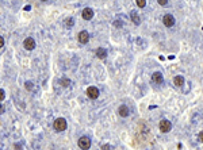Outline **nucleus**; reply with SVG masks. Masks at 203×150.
I'll list each match as a JSON object with an SVG mask.
<instances>
[{
	"label": "nucleus",
	"instance_id": "1",
	"mask_svg": "<svg viewBox=\"0 0 203 150\" xmlns=\"http://www.w3.org/2000/svg\"><path fill=\"white\" fill-rule=\"evenodd\" d=\"M66 129V121L64 118H58L54 121V130L56 131H64Z\"/></svg>",
	"mask_w": 203,
	"mask_h": 150
},
{
	"label": "nucleus",
	"instance_id": "11",
	"mask_svg": "<svg viewBox=\"0 0 203 150\" xmlns=\"http://www.w3.org/2000/svg\"><path fill=\"white\" fill-rule=\"evenodd\" d=\"M96 56H97V58H106V56H107V50L106 49H103V47H97V50H96Z\"/></svg>",
	"mask_w": 203,
	"mask_h": 150
},
{
	"label": "nucleus",
	"instance_id": "24",
	"mask_svg": "<svg viewBox=\"0 0 203 150\" xmlns=\"http://www.w3.org/2000/svg\"><path fill=\"white\" fill-rule=\"evenodd\" d=\"M41 1H46V0H41Z\"/></svg>",
	"mask_w": 203,
	"mask_h": 150
},
{
	"label": "nucleus",
	"instance_id": "19",
	"mask_svg": "<svg viewBox=\"0 0 203 150\" xmlns=\"http://www.w3.org/2000/svg\"><path fill=\"white\" fill-rule=\"evenodd\" d=\"M157 1H159L160 6H167L168 4V0H157Z\"/></svg>",
	"mask_w": 203,
	"mask_h": 150
},
{
	"label": "nucleus",
	"instance_id": "4",
	"mask_svg": "<svg viewBox=\"0 0 203 150\" xmlns=\"http://www.w3.org/2000/svg\"><path fill=\"white\" fill-rule=\"evenodd\" d=\"M162 23H164L167 27H172V26L175 24V18H173V15H171V14L164 15V18H162Z\"/></svg>",
	"mask_w": 203,
	"mask_h": 150
},
{
	"label": "nucleus",
	"instance_id": "15",
	"mask_svg": "<svg viewBox=\"0 0 203 150\" xmlns=\"http://www.w3.org/2000/svg\"><path fill=\"white\" fill-rule=\"evenodd\" d=\"M73 18H68V19H65V24H66V27H72L73 26Z\"/></svg>",
	"mask_w": 203,
	"mask_h": 150
},
{
	"label": "nucleus",
	"instance_id": "18",
	"mask_svg": "<svg viewBox=\"0 0 203 150\" xmlns=\"http://www.w3.org/2000/svg\"><path fill=\"white\" fill-rule=\"evenodd\" d=\"M4 97H6V93H4L3 89H0V101H1V100H4Z\"/></svg>",
	"mask_w": 203,
	"mask_h": 150
},
{
	"label": "nucleus",
	"instance_id": "22",
	"mask_svg": "<svg viewBox=\"0 0 203 150\" xmlns=\"http://www.w3.org/2000/svg\"><path fill=\"white\" fill-rule=\"evenodd\" d=\"M3 112H4V107L0 106V114H3Z\"/></svg>",
	"mask_w": 203,
	"mask_h": 150
},
{
	"label": "nucleus",
	"instance_id": "8",
	"mask_svg": "<svg viewBox=\"0 0 203 150\" xmlns=\"http://www.w3.org/2000/svg\"><path fill=\"white\" fill-rule=\"evenodd\" d=\"M88 39H89V34H88V31H81L79 34V41H80V43H87L88 42Z\"/></svg>",
	"mask_w": 203,
	"mask_h": 150
},
{
	"label": "nucleus",
	"instance_id": "17",
	"mask_svg": "<svg viewBox=\"0 0 203 150\" xmlns=\"http://www.w3.org/2000/svg\"><path fill=\"white\" fill-rule=\"evenodd\" d=\"M32 87H34V85H32L31 82H26V89H27V91H31Z\"/></svg>",
	"mask_w": 203,
	"mask_h": 150
},
{
	"label": "nucleus",
	"instance_id": "13",
	"mask_svg": "<svg viewBox=\"0 0 203 150\" xmlns=\"http://www.w3.org/2000/svg\"><path fill=\"white\" fill-rule=\"evenodd\" d=\"M130 16H131V19H133V22H134L135 24H140L141 23V21H140V16H138V14L135 11H131V14H130Z\"/></svg>",
	"mask_w": 203,
	"mask_h": 150
},
{
	"label": "nucleus",
	"instance_id": "7",
	"mask_svg": "<svg viewBox=\"0 0 203 150\" xmlns=\"http://www.w3.org/2000/svg\"><path fill=\"white\" fill-rule=\"evenodd\" d=\"M152 81H153L154 84H162V73L154 72V73L152 74Z\"/></svg>",
	"mask_w": 203,
	"mask_h": 150
},
{
	"label": "nucleus",
	"instance_id": "16",
	"mask_svg": "<svg viewBox=\"0 0 203 150\" xmlns=\"http://www.w3.org/2000/svg\"><path fill=\"white\" fill-rule=\"evenodd\" d=\"M145 4H146V1H145V0H137V6L141 7V8H144Z\"/></svg>",
	"mask_w": 203,
	"mask_h": 150
},
{
	"label": "nucleus",
	"instance_id": "3",
	"mask_svg": "<svg viewBox=\"0 0 203 150\" xmlns=\"http://www.w3.org/2000/svg\"><path fill=\"white\" fill-rule=\"evenodd\" d=\"M172 129V123L169 121H167V119H162L161 122H160V131L161 132H169Z\"/></svg>",
	"mask_w": 203,
	"mask_h": 150
},
{
	"label": "nucleus",
	"instance_id": "20",
	"mask_svg": "<svg viewBox=\"0 0 203 150\" xmlns=\"http://www.w3.org/2000/svg\"><path fill=\"white\" fill-rule=\"evenodd\" d=\"M199 142H202V143H203V131L199 132Z\"/></svg>",
	"mask_w": 203,
	"mask_h": 150
},
{
	"label": "nucleus",
	"instance_id": "2",
	"mask_svg": "<svg viewBox=\"0 0 203 150\" xmlns=\"http://www.w3.org/2000/svg\"><path fill=\"white\" fill-rule=\"evenodd\" d=\"M79 147L83 150H87L91 147V139L88 138V137H81V138L79 139Z\"/></svg>",
	"mask_w": 203,
	"mask_h": 150
},
{
	"label": "nucleus",
	"instance_id": "5",
	"mask_svg": "<svg viewBox=\"0 0 203 150\" xmlns=\"http://www.w3.org/2000/svg\"><path fill=\"white\" fill-rule=\"evenodd\" d=\"M87 95H88L91 99H97V96H99V89H97L96 87H89V88H87Z\"/></svg>",
	"mask_w": 203,
	"mask_h": 150
},
{
	"label": "nucleus",
	"instance_id": "14",
	"mask_svg": "<svg viewBox=\"0 0 203 150\" xmlns=\"http://www.w3.org/2000/svg\"><path fill=\"white\" fill-rule=\"evenodd\" d=\"M60 84H61L62 87H69V84H71V81L68 79H61L60 80Z\"/></svg>",
	"mask_w": 203,
	"mask_h": 150
},
{
	"label": "nucleus",
	"instance_id": "23",
	"mask_svg": "<svg viewBox=\"0 0 203 150\" xmlns=\"http://www.w3.org/2000/svg\"><path fill=\"white\" fill-rule=\"evenodd\" d=\"M115 26H117V27H118V26L121 27V26H122V23H121V22H115Z\"/></svg>",
	"mask_w": 203,
	"mask_h": 150
},
{
	"label": "nucleus",
	"instance_id": "21",
	"mask_svg": "<svg viewBox=\"0 0 203 150\" xmlns=\"http://www.w3.org/2000/svg\"><path fill=\"white\" fill-rule=\"evenodd\" d=\"M4 46V39H3V37H0V47H3Z\"/></svg>",
	"mask_w": 203,
	"mask_h": 150
},
{
	"label": "nucleus",
	"instance_id": "9",
	"mask_svg": "<svg viewBox=\"0 0 203 150\" xmlns=\"http://www.w3.org/2000/svg\"><path fill=\"white\" fill-rule=\"evenodd\" d=\"M83 19H86V21H89V19H92V16H94V11H92L91 8H84L83 10Z\"/></svg>",
	"mask_w": 203,
	"mask_h": 150
},
{
	"label": "nucleus",
	"instance_id": "12",
	"mask_svg": "<svg viewBox=\"0 0 203 150\" xmlns=\"http://www.w3.org/2000/svg\"><path fill=\"white\" fill-rule=\"evenodd\" d=\"M173 84L176 87H183L184 85V77H182V76H176L173 79Z\"/></svg>",
	"mask_w": 203,
	"mask_h": 150
},
{
	"label": "nucleus",
	"instance_id": "6",
	"mask_svg": "<svg viewBox=\"0 0 203 150\" xmlns=\"http://www.w3.org/2000/svg\"><path fill=\"white\" fill-rule=\"evenodd\" d=\"M23 46L26 50H32L34 47H35V41L32 38H26L23 42Z\"/></svg>",
	"mask_w": 203,
	"mask_h": 150
},
{
	"label": "nucleus",
	"instance_id": "10",
	"mask_svg": "<svg viewBox=\"0 0 203 150\" xmlns=\"http://www.w3.org/2000/svg\"><path fill=\"white\" fill-rule=\"evenodd\" d=\"M118 114L121 115V116H123V118L129 116V114H130L129 107H127V106H121L119 108H118Z\"/></svg>",
	"mask_w": 203,
	"mask_h": 150
}]
</instances>
